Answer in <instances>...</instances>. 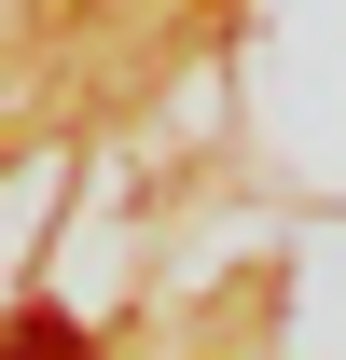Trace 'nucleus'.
<instances>
[{"label":"nucleus","instance_id":"f257e3e1","mask_svg":"<svg viewBox=\"0 0 346 360\" xmlns=\"http://www.w3.org/2000/svg\"><path fill=\"white\" fill-rule=\"evenodd\" d=\"M0 360H97V347L70 333V319H14V347H0Z\"/></svg>","mask_w":346,"mask_h":360}]
</instances>
